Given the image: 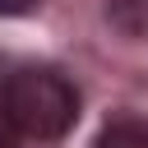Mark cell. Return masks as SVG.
<instances>
[{
  "mask_svg": "<svg viewBox=\"0 0 148 148\" xmlns=\"http://www.w3.org/2000/svg\"><path fill=\"white\" fill-rule=\"evenodd\" d=\"M92 148H148V125L143 120H111Z\"/></svg>",
  "mask_w": 148,
  "mask_h": 148,
  "instance_id": "2",
  "label": "cell"
},
{
  "mask_svg": "<svg viewBox=\"0 0 148 148\" xmlns=\"http://www.w3.org/2000/svg\"><path fill=\"white\" fill-rule=\"evenodd\" d=\"M79 116V92L60 69L28 65L5 83V120L28 139H60Z\"/></svg>",
  "mask_w": 148,
  "mask_h": 148,
  "instance_id": "1",
  "label": "cell"
},
{
  "mask_svg": "<svg viewBox=\"0 0 148 148\" xmlns=\"http://www.w3.org/2000/svg\"><path fill=\"white\" fill-rule=\"evenodd\" d=\"M0 148H14V143H9V134H5V130H0Z\"/></svg>",
  "mask_w": 148,
  "mask_h": 148,
  "instance_id": "4",
  "label": "cell"
},
{
  "mask_svg": "<svg viewBox=\"0 0 148 148\" xmlns=\"http://www.w3.org/2000/svg\"><path fill=\"white\" fill-rule=\"evenodd\" d=\"M37 0H0V14H28Z\"/></svg>",
  "mask_w": 148,
  "mask_h": 148,
  "instance_id": "3",
  "label": "cell"
}]
</instances>
